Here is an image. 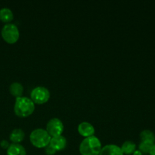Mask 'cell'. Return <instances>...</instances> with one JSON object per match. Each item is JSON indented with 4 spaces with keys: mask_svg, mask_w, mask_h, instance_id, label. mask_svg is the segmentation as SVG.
Here are the masks:
<instances>
[{
    "mask_svg": "<svg viewBox=\"0 0 155 155\" xmlns=\"http://www.w3.org/2000/svg\"><path fill=\"white\" fill-rule=\"evenodd\" d=\"M101 142L95 136L86 137L80 145V152L82 155H99L101 150Z\"/></svg>",
    "mask_w": 155,
    "mask_h": 155,
    "instance_id": "obj_1",
    "label": "cell"
},
{
    "mask_svg": "<svg viewBox=\"0 0 155 155\" xmlns=\"http://www.w3.org/2000/svg\"><path fill=\"white\" fill-rule=\"evenodd\" d=\"M15 113L20 117H27L33 113L35 110V103L27 97H18L15 99Z\"/></svg>",
    "mask_w": 155,
    "mask_h": 155,
    "instance_id": "obj_2",
    "label": "cell"
},
{
    "mask_svg": "<svg viewBox=\"0 0 155 155\" xmlns=\"http://www.w3.org/2000/svg\"><path fill=\"white\" fill-rule=\"evenodd\" d=\"M51 137L44 129H36L30 133V139L31 143L36 148H45L49 145Z\"/></svg>",
    "mask_w": 155,
    "mask_h": 155,
    "instance_id": "obj_3",
    "label": "cell"
},
{
    "mask_svg": "<svg viewBox=\"0 0 155 155\" xmlns=\"http://www.w3.org/2000/svg\"><path fill=\"white\" fill-rule=\"evenodd\" d=\"M2 36L8 43L13 44L18 40L20 36L19 29L13 23H7L2 29Z\"/></svg>",
    "mask_w": 155,
    "mask_h": 155,
    "instance_id": "obj_4",
    "label": "cell"
},
{
    "mask_svg": "<svg viewBox=\"0 0 155 155\" xmlns=\"http://www.w3.org/2000/svg\"><path fill=\"white\" fill-rule=\"evenodd\" d=\"M30 98H31L30 99L34 103L44 104L49 99V90L44 86H37L32 90L30 93Z\"/></svg>",
    "mask_w": 155,
    "mask_h": 155,
    "instance_id": "obj_5",
    "label": "cell"
},
{
    "mask_svg": "<svg viewBox=\"0 0 155 155\" xmlns=\"http://www.w3.org/2000/svg\"><path fill=\"white\" fill-rule=\"evenodd\" d=\"M45 130L51 137L61 136L64 131V124L58 118H52L47 123Z\"/></svg>",
    "mask_w": 155,
    "mask_h": 155,
    "instance_id": "obj_6",
    "label": "cell"
},
{
    "mask_svg": "<svg viewBox=\"0 0 155 155\" xmlns=\"http://www.w3.org/2000/svg\"><path fill=\"white\" fill-rule=\"evenodd\" d=\"M49 145L56 151H61V150L64 149L65 147H66L67 139L62 135L58 136H54V137H51Z\"/></svg>",
    "mask_w": 155,
    "mask_h": 155,
    "instance_id": "obj_7",
    "label": "cell"
},
{
    "mask_svg": "<svg viewBox=\"0 0 155 155\" xmlns=\"http://www.w3.org/2000/svg\"><path fill=\"white\" fill-rule=\"evenodd\" d=\"M78 132L81 136L84 137H89V136H94L95 128L89 123L82 122L78 126Z\"/></svg>",
    "mask_w": 155,
    "mask_h": 155,
    "instance_id": "obj_8",
    "label": "cell"
},
{
    "mask_svg": "<svg viewBox=\"0 0 155 155\" xmlns=\"http://www.w3.org/2000/svg\"><path fill=\"white\" fill-rule=\"evenodd\" d=\"M99 155H124V154L118 145L110 144L101 148Z\"/></svg>",
    "mask_w": 155,
    "mask_h": 155,
    "instance_id": "obj_9",
    "label": "cell"
},
{
    "mask_svg": "<svg viewBox=\"0 0 155 155\" xmlns=\"http://www.w3.org/2000/svg\"><path fill=\"white\" fill-rule=\"evenodd\" d=\"M7 155H27L26 149L22 145L12 143L7 149Z\"/></svg>",
    "mask_w": 155,
    "mask_h": 155,
    "instance_id": "obj_10",
    "label": "cell"
},
{
    "mask_svg": "<svg viewBox=\"0 0 155 155\" xmlns=\"http://www.w3.org/2000/svg\"><path fill=\"white\" fill-rule=\"evenodd\" d=\"M25 137V133L21 129L16 128L12 131L9 136V139L13 143H18L22 142Z\"/></svg>",
    "mask_w": 155,
    "mask_h": 155,
    "instance_id": "obj_11",
    "label": "cell"
},
{
    "mask_svg": "<svg viewBox=\"0 0 155 155\" xmlns=\"http://www.w3.org/2000/svg\"><path fill=\"white\" fill-rule=\"evenodd\" d=\"M9 91H10L11 94L16 98L18 97H21L23 95V92H24V87H23L22 84L18 82H14L10 85L9 87Z\"/></svg>",
    "mask_w": 155,
    "mask_h": 155,
    "instance_id": "obj_12",
    "label": "cell"
},
{
    "mask_svg": "<svg viewBox=\"0 0 155 155\" xmlns=\"http://www.w3.org/2000/svg\"><path fill=\"white\" fill-rule=\"evenodd\" d=\"M14 18L12 11L9 8L4 7L0 9V20L3 22L10 23Z\"/></svg>",
    "mask_w": 155,
    "mask_h": 155,
    "instance_id": "obj_13",
    "label": "cell"
},
{
    "mask_svg": "<svg viewBox=\"0 0 155 155\" xmlns=\"http://www.w3.org/2000/svg\"><path fill=\"white\" fill-rule=\"evenodd\" d=\"M136 145L132 141H126L121 146V151L124 154H132L136 151Z\"/></svg>",
    "mask_w": 155,
    "mask_h": 155,
    "instance_id": "obj_14",
    "label": "cell"
},
{
    "mask_svg": "<svg viewBox=\"0 0 155 155\" xmlns=\"http://www.w3.org/2000/svg\"><path fill=\"white\" fill-rule=\"evenodd\" d=\"M140 137L141 139H142V140L144 141V142H150V143L154 144L155 135L153 132L151 131V130H143L142 132H141Z\"/></svg>",
    "mask_w": 155,
    "mask_h": 155,
    "instance_id": "obj_15",
    "label": "cell"
},
{
    "mask_svg": "<svg viewBox=\"0 0 155 155\" xmlns=\"http://www.w3.org/2000/svg\"><path fill=\"white\" fill-rule=\"evenodd\" d=\"M154 144L152 143H150V142H144L142 141L139 145V151L141 152H143V153H149L150 152V150H151V147L153 146Z\"/></svg>",
    "mask_w": 155,
    "mask_h": 155,
    "instance_id": "obj_16",
    "label": "cell"
},
{
    "mask_svg": "<svg viewBox=\"0 0 155 155\" xmlns=\"http://www.w3.org/2000/svg\"><path fill=\"white\" fill-rule=\"evenodd\" d=\"M45 151L48 155H53L57 152V151H56L55 150H54L50 145H48L46 147H45Z\"/></svg>",
    "mask_w": 155,
    "mask_h": 155,
    "instance_id": "obj_17",
    "label": "cell"
},
{
    "mask_svg": "<svg viewBox=\"0 0 155 155\" xmlns=\"http://www.w3.org/2000/svg\"><path fill=\"white\" fill-rule=\"evenodd\" d=\"M0 145H1L2 148H7L9 147V145H10V144H9V142H8L7 140H5V139H3V140H2L1 142H0Z\"/></svg>",
    "mask_w": 155,
    "mask_h": 155,
    "instance_id": "obj_18",
    "label": "cell"
},
{
    "mask_svg": "<svg viewBox=\"0 0 155 155\" xmlns=\"http://www.w3.org/2000/svg\"><path fill=\"white\" fill-rule=\"evenodd\" d=\"M150 155H155V144L153 145V146L151 147V150H150V152H149Z\"/></svg>",
    "mask_w": 155,
    "mask_h": 155,
    "instance_id": "obj_19",
    "label": "cell"
},
{
    "mask_svg": "<svg viewBox=\"0 0 155 155\" xmlns=\"http://www.w3.org/2000/svg\"><path fill=\"white\" fill-rule=\"evenodd\" d=\"M133 155H142V153L139 150H136V151L133 152Z\"/></svg>",
    "mask_w": 155,
    "mask_h": 155,
    "instance_id": "obj_20",
    "label": "cell"
}]
</instances>
